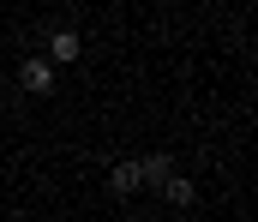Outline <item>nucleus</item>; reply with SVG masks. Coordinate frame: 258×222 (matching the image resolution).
Segmentation results:
<instances>
[{
    "label": "nucleus",
    "mask_w": 258,
    "mask_h": 222,
    "mask_svg": "<svg viewBox=\"0 0 258 222\" xmlns=\"http://www.w3.org/2000/svg\"><path fill=\"white\" fill-rule=\"evenodd\" d=\"M18 84H24L30 96H48V90H54V66H48V60H24V66H18Z\"/></svg>",
    "instance_id": "obj_1"
},
{
    "label": "nucleus",
    "mask_w": 258,
    "mask_h": 222,
    "mask_svg": "<svg viewBox=\"0 0 258 222\" xmlns=\"http://www.w3.org/2000/svg\"><path fill=\"white\" fill-rule=\"evenodd\" d=\"M78 60V30H54V42H48V66H72Z\"/></svg>",
    "instance_id": "obj_2"
},
{
    "label": "nucleus",
    "mask_w": 258,
    "mask_h": 222,
    "mask_svg": "<svg viewBox=\"0 0 258 222\" xmlns=\"http://www.w3.org/2000/svg\"><path fill=\"white\" fill-rule=\"evenodd\" d=\"M168 174H174V162H168V156H138V180H144V186H162Z\"/></svg>",
    "instance_id": "obj_3"
},
{
    "label": "nucleus",
    "mask_w": 258,
    "mask_h": 222,
    "mask_svg": "<svg viewBox=\"0 0 258 222\" xmlns=\"http://www.w3.org/2000/svg\"><path fill=\"white\" fill-rule=\"evenodd\" d=\"M162 198H168L174 210H186V204H192L198 192H192V180H180V174H168V180H162Z\"/></svg>",
    "instance_id": "obj_4"
},
{
    "label": "nucleus",
    "mask_w": 258,
    "mask_h": 222,
    "mask_svg": "<svg viewBox=\"0 0 258 222\" xmlns=\"http://www.w3.org/2000/svg\"><path fill=\"white\" fill-rule=\"evenodd\" d=\"M108 186H114L120 198H126V192H138V186H144V180H138V162H114V174H108Z\"/></svg>",
    "instance_id": "obj_5"
}]
</instances>
